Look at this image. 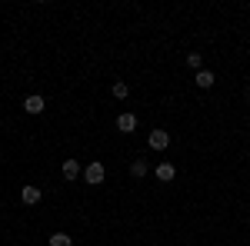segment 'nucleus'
I'll use <instances>...</instances> for the list:
<instances>
[{
  "instance_id": "obj_1",
  "label": "nucleus",
  "mask_w": 250,
  "mask_h": 246,
  "mask_svg": "<svg viewBox=\"0 0 250 246\" xmlns=\"http://www.w3.org/2000/svg\"><path fill=\"white\" fill-rule=\"evenodd\" d=\"M104 176H107V170H104V163H90V167H87V170H83V180H87V183H90V187H97V183H104Z\"/></svg>"
},
{
  "instance_id": "obj_2",
  "label": "nucleus",
  "mask_w": 250,
  "mask_h": 246,
  "mask_svg": "<svg viewBox=\"0 0 250 246\" xmlns=\"http://www.w3.org/2000/svg\"><path fill=\"white\" fill-rule=\"evenodd\" d=\"M23 110H27V114H43V110H47V103H43V96L40 94H34V96H27V100H23Z\"/></svg>"
},
{
  "instance_id": "obj_3",
  "label": "nucleus",
  "mask_w": 250,
  "mask_h": 246,
  "mask_svg": "<svg viewBox=\"0 0 250 246\" xmlns=\"http://www.w3.org/2000/svg\"><path fill=\"white\" fill-rule=\"evenodd\" d=\"M150 147H154V150H167V147H170V133L167 130H154L150 133Z\"/></svg>"
},
{
  "instance_id": "obj_4",
  "label": "nucleus",
  "mask_w": 250,
  "mask_h": 246,
  "mask_svg": "<svg viewBox=\"0 0 250 246\" xmlns=\"http://www.w3.org/2000/svg\"><path fill=\"white\" fill-rule=\"evenodd\" d=\"M40 196H43V193H40V187H23V189H20V200H23L27 207H37Z\"/></svg>"
},
{
  "instance_id": "obj_5",
  "label": "nucleus",
  "mask_w": 250,
  "mask_h": 246,
  "mask_svg": "<svg viewBox=\"0 0 250 246\" xmlns=\"http://www.w3.org/2000/svg\"><path fill=\"white\" fill-rule=\"evenodd\" d=\"M134 127H137V116L134 114H120V116H117V130H120V133H130Z\"/></svg>"
},
{
  "instance_id": "obj_6",
  "label": "nucleus",
  "mask_w": 250,
  "mask_h": 246,
  "mask_svg": "<svg viewBox=\"0 0 250 246\" xmlns=\"http://www.w3.org/2000/svg\"><path fill=\"white\" fill-rule=\"evenodd\" d=\"M173 176H177V167H173V163H160V167H157V180H160V183H170Z\"/></svg>"
},
{
  "instance_id": "obj_7",
  "label": "nucleus",
  "mask_w": 250,
  "mask_h": 246,
  "mask_svg": "<svg viewBox=\"0 0 250 246\" xmlns=\"http://www.w3.org/2000/svg\"><path fill=\"white\" fill-rule=\"evenodd\" d=\"M213 80H217V76H213L210 70H197V87H200V90H210Z\"/></svg>"
},
{
  "instance_id": "obj_8",
  "label": "nucleus",
  "mask_w": 250,
  "mask_h": 246,
  "mask_svg": "<svg viewBox=\"0 0 250 246\" xmlns=\"http://www.w3.org/2000/svg\"><path fill=\"white\" fill-rule=\"evenodd\" d=\"M63 176H67V180H77L80 176V163L77 160H63Z\"/></svg>"
},
{
  "instance_id": "obj_9",
  "label": "nucleus",
  "mask_w": 250,
  "mask_h": 246,
  "mask_svg": "<svg viewBox=\"0 0 250 246\" xmlns=\"http://www.w3.org/2000/svg\"><path fill=\"white\" fill-rule=\"evenodd\" d=\"M110 94H114L117 100H127V96H130V87H127V83H124V80H117L114 87H110Z\"/></svg>"
},
{
  "instance_id": "obj_10",
  "label": "nucleus",
  "mask_w": 250,
  "mask_h": 246,
  "mask_svg": "<svg viewBox=\"0 0 250 246\" xmlns=\"http://www.w3.org/2000/svg\"><path fill=\"white\" fill-rule=\"evenodd\" d=\"M50 246H74V240L67 233H50Z\"/></svg>"
},
{
  "instance_id": "obj_11",
  "label": "nucleus",
  "mask_w": 250,
  "mask_h": 246,
  "mask_svg": "<svg viewBox=\"0 0 250 246\" xmlns=\"http://www.w3.org/2000/svg\"><path fill=\"white\" fill-rule=\"evenodd\" d=\"M130 176H137V180L147 176V163H144V160H134V163H130Z\"/></svg>"
},
{
  "instance_id": "obj_12",
  "label": "nucleus",
  "mask_w": 250,
  "mask_h": 246,
  "mask_svg": "<svg viewBox=\"0 0 250 246\" xmlns=\"http://www.w3.org/2000/svg\"><path fill=\"white\" fill-rule=\"evenodd\" d=\"M187 63H190L193 70H200V63H204V54H187Z\"/></svg>"
},
{
  "instance_id": "obj_13",
  "label": "nucleus",
  "mask_w": 250,
  "mask_h": 246,
  "mask_svg": "<svg viewBox=\"0 0 250 246\" xmlns=\"http://www.w3.org/2000/svg\"><path fill=\"white\" fill-rule=\"evenodd\" d=\"M247 100H250V87H247Z\"/></svg>"
}]
</instances>
